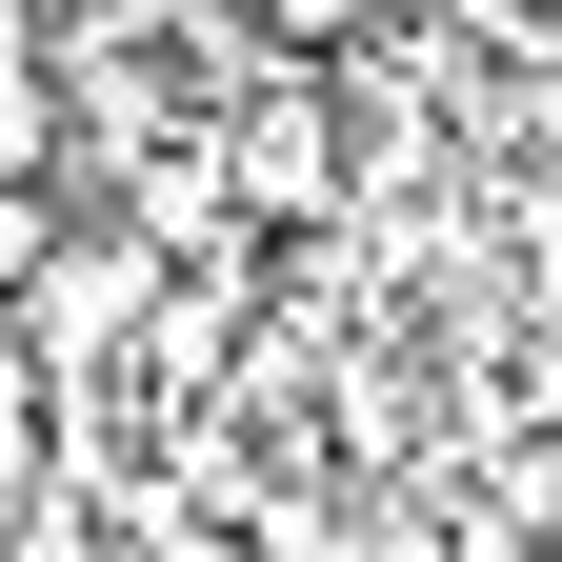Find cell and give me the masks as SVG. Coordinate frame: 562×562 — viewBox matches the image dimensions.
Returning <instances> with one entry per match:
<instances>
[{"mask_svg": "<svg viewBox=\"0 0 562 562\" xmlns=\"http://www.w3.org/2000/svg\"><path fill=\"white\" fill-rule=\"evenodd\" d=\"M60 222H81V201H60V181H0V322L41 302V261H60Z\"/></svg>", "mask_w": 562, "mask_h": 562, "instance_id": "2", "label": "cell"}, {"mask_svg": "<svg viewBox=\"0 0 562 562\" xmlns=\"http://www.w3.org/2000/svg\"><path fill=\"white\" fill-rule=\"evenodd\" d=\"M0 181H60V201H81V121H60V60H0Z\"/></svg>", "mask_w": 562, "mask_h": 562, "instance_id": "1", "label": "cell"}]
</instances>
